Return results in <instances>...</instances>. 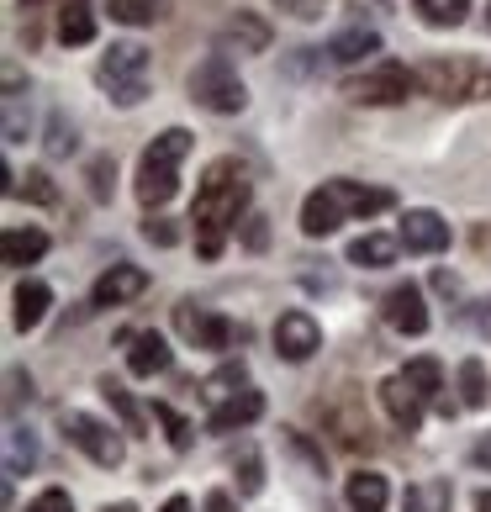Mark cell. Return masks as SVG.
<instances>
[{
  "label": "cell",
  "mask_w": 491,
  "mask_h": 512,
  "mask_svg": "<svg viewBox=\"0 0 491 512\" xmlns=\"http://www.w3.org/2000/svg\"><path fill=\"white\" fill-rule=\"evenodd\" d=\"M243 206H249V175H243V164H238V159H217V164L201 175L196 206H191L201 259H217V254H222V243H228V233L238 227Z\"/></svg>",
  "instance_id": "6da1fadb"
},
{
  "label": "cell",
  "mask_w": 491,
  "mask_h": 512,
  "mask_svg": "<svg viewBox=\"0 0 491 512\" xmlns=\"http://www.w3.org/2000/svg\"><path fill=\"white\" fill-rule=\"evenodd\" d=\"M391 201H396L391 191H365V185H354V180H323L307 201H301V233H307V238H328L333 227H344L349 217L386 212Z\"/></svg>",
  "instance_id": "7a4b0ae2"
},
{
  "label": "cell",
  "mask_w": 491,
  "mask_h": 512,
  "mask_svg": "<svg viewBox=\"0 0 491 512\" xmlns=\"http://www.w3.org/2000/svg\"><path fill=\"white\" fill-rule=\"evenodd\" d=\"M185 154H191V132L185 127H169V132H159L154 143L143 148V159H138V201L154 212V206H164L169 196L180 191V164H185Z\"/></svg>",
  "instance_id": "3957f363"
},
{
  "label": "cell",
  "mask_w": 491,
  "mask_h": 512,
  "mask_svg": "<svg viewBox=\"0 0 491 512\" xmlns=\"http://www.w3.org/2000/svg\"><path fill=\"white\" fill-rule=\"evenodd\" d=\"M418 85L444 106H465V101H486L491 96V64L481 59H423L418 64Z\"/></svg>",
  "instance_id": "277c9868"
},
{
  "label": "cell",
  "mask_w": 491,
  "mask_h": 512,
  "mask_svg": "<svg viewBox=\"0 0 491 512\" xmlns=\"http://www.w3.org/2000/svg\"><path fill=\"white\" fill-rule=\"evenodd\" d=\"M96 85L117 106H138L148 96V48L138 43H111L96 64Z\"/></svg>",
  "instance_id": "5b68a950"
},
{
  "label": "cell",
  "mask_w": 491,
  "mask_h": 512,
  "mask_svg": "<svg viewBox=\"0 0 491 512\" xmlns=\"http://www.w3.org/2000/svg\"><path fill=\"white\" fill-rule=\"evenodd\" d=\"M191 101L217 111V117H228V111H243L249 106V90H243L238 69L228 53H206V59L191 69Z\"/></svg>",
  "instance_id": "8992f818"
},
{
  "label": "cell",
  "mask_w": 491,
  "mask_h": 512,
  "mask_svg": "<svg viewBox=\"0 0 491 512\" xmlns=\"http://www.w3.org/2000/svg\"><path fill=\"white\" fill-rule=\"evenodd\" d=\"M412 85H418V74H407V64L381 59V64H370L365 74H354V80L344 85V96L354 106H396V101H407Z\"/></svg>",
  "instance_id": "52a82bcc"
},
{
  "label": "cell",
  "mask_w": 491,
  "mask_h": 512,
  "mask_svg": "<svg viewBox=\"0 0 491 512\" xmlns=\"http://www.w3.org/2000/svg\"><path fill=\"white\" fill-rule=\"evenodd\" d=\"M59 433H64L74 449H85L96 465H106V470H117L122 454H127L117 433H111L101 417H90V412H59Z\"/></svg>",
  "instance_id": "ba28073f"
},
{
  "label": "cell",
  "mask_w": 491,
  "mask_h": 512,
  "mask_svg": "<svg viewBox=\"0 0 491 512\" xmlns=\"http://www.w3.org/2000/svg\"><path fill=\"white\" fill-rule=\"evenodd\" d=\"M175 328L191 338L196 349H212V354H228V349H233V338H238V328H233L228 317L201 312L196 301H180V307H175Z\"/></svg>",
  "instance_id": "9c48e42d"
},
{
  "label": "cell",
  "mask_w": 491,
  "mask_h": 512,
  "mask_svg": "<svg viewBox=\"0 0 491 512\" xmlns=\"http://www.w3.org/2000/svg\"><path fill=\"white\" fill-rule=\"evenodd\" d=\"M317 417H323V428L338 439V449H370V444H375L365 412L354 407V396H349V386L338 391L333 402H317Z\"/></svg>",
  "instance_id": "30bf717a"
},
{
  "label": "cell",
  "mask_w": 491,
  "mask_h": 512,
  "mask_svg": "<svg viewBox=\"0 0 491 512\" xmlns=\"http://www.w3.org/2000/svg\"><path fill=\"white\" fill-rule=\"evenodd\" d=\"M317 349H323V328H317L307 312H280V322H275V354L291 359V365H301V359H312Z\"/></svg>",
  "instance_id": "8fae6325"
},
{
  "label": "cell",
  "mask_w": 491,
  "mask_h": 512,
  "mask_svg": "<svg viewBox=\"0 0 491 512\" xmlns=\"http://www.w3.org/2000/svg\"><path fill=\"white\" fill-rule=\"evenodd\" d=\"M396 243H402L407 254H439V249H449V222L439 212H407Z\"/></svg>",
  "instance_id": "7c38bea8"
},
{
  "label": "cell",
  "mask_w": 491,
  "mask_h": 512,
  "mask_svg": "<svg viewBox=\"0 0 491 512\" xmlns=\"http://www.w3.org/2000/svg\"><path fill=\"white\" fill-rule=\"evenodd\" d=\"M381 407H386V417L402 433H418L423 428V396L407 386V375H386V381H381Z\"/></svg>",
  "instance_id": "4fadbf2b"
},
{
  "label": "cell",
  "mask_w": 491,
  "mask_h": 512,
  "mask_svg": "<svg viewBox=\"0 0 491 512\" xmlns=\"http://www.w3.org/2000/svg\"><path fill=\"white\" fill-rule=\"evenodd\" d=\"M148 291V275L138 264H111V270L96 280V291H90V307H122V301L143 296Z\"/></svg>",
  "instance_id": "5bb4252c"
},
{
  "label": "cell",
  "mask_w": 491,
  "mask_h": 512,
  "mask_svg": "<svg viewBox=\"0 0 491 512\" xmlns=\"http://www.w3.org/2000/svg\"><path fill=\"white\" fill-rule=\"evenodd\" d=\"M386 322H391L396 333H412V338L428 333V307H423V291L412 286V280L386 291Z\"/></svg>",
  "instance_id": "9a60e30c"
},
{
  "label": "cell",
  "mask_w": 491,
  "mask_h": 512,
  "mask_svg": "<svg viewBox=\"0 0 491 512\" xmlns=\"http://www.w3.org/2000/svg\"><path fill=\"white\" fill-rule=\"evenodd\" d=\"M48 307H53V291L43 286V280H22V286L11 291V322H16L22 333H32L37 322L48 317Z\"/></svg>",
  "instance_id": "2e32d148"
},
{
  "label": "cell",
  "mask_w": 491,
  "mask_h": 512,
  "mask_svg": "<svg viewBox=\"0 0 491 512\" xmlns=\"http://www.w3.org/2000/svg\"><path fill=\"white\" fill-rule=\"evenodd\" d=\"M407 386L423 396V402H433L444 417L455 412V402H449V391H444V370H439V359H407Z\"/></svg>",
  "instance_id": "e0dca14e"
},
{
  "label": "cell",
  "mask_w": 491,
  "mask_h": 512,
  "mask_svg": "<svg viewBox=\"0 0 491 512\" xmlns=\"http://www.w3.org/2000/svg\"><path fill=\"white\" fill-rule=\"evenodd\" d=\"M0 254H6L11 270H27L48 254V233L43 227H6V238H0Z\"/></svg>",
  "instance_id": "ac0fdd59"
},
{
  "label": "cell",
  "mask_w": 491,
  "mask_h": 512,
  "mask_svg": "<svg viewBox=\"0 0 491 512\" xmlns=\"http://www.w3.org/2000/svg\"><path fill=\"white\" fill-rule=\"evenodd\" d=\"M344 497H349V507H354V512H386L391 486H386L381 470H354V476L344 481Z\"/></svg>",
  "instance_id": "d6986e66"
},
{
  "label": "cell",
  "mask_w": 491,
  "mask_h": 512,
  "mask_svg": "<svg viewBox=\"0 0 491 512\" xmlns=\"http://www.w3.org/2000/svg\"><path fill=\"white\" fill-rule=\"evenodd\" d=\"M259 412H264V396H259V391H238L233 402L212 407V417H206V428H212V433H233V428H249Z\"/></svg>",
  "instance_id": "ffe728a7"
},
{
  "label": "cell",
  "mask_w": 491,
  "mask_h": 512,
  "mask_svg": "<svg viewBox=\"0 0 491 512\" xmlns=\"http://www.w3.org/2000/svg\"><path fill=\"white\" fill-rule=\"evenodd\" d=\"M127 370L132 375H164L169 370V344L159 333H132V349H127Z\"/></svg>",
  "instance_id": "44dd1931"
},
{
  "label": "cell",
  "mask_w": 491,
  "mask_h": 512,
  "mask_svg": "<svg viewBox=\"0 0 491 512\" xmlns=\"http://www.w3.org/2000/svg\"><path fill=\"white\" fill-rule=\"evenodd\" d=\"M365 53H381V32H375V27H349V32H338L328 43L333 64H360Z\"/></svg>",
  "instance_id": "7402d4cb"
},
{
  "label": "cell",
  "mask_w": 491,
  "mask_h": 512,
  "mask_svg": "<svg viewBox=\"0 0 491 512\" xmlns=\"http://www.w3.org/2000/svg\"><path fill=\"white\" fill-rule=\"evenodd\" d=\"M455 507V486L449 481H412L402 491V512H449Z\"/></svg>",
  "instance_id": "603a6c76"
},
{
  "label": "cell",
  "mask_w": 491,
  "mask_h": 512,
  "mask_svg": "<svg viewBox=\"0 0 491 512\" xmlns=\"http://www.w3.org/2000/svg\"><path fill=\"white\" fill-rule=\"evenodd\" d=\"M101 396H106V402H111V412H117L122 417V433H132V439H143V407L138 402H132V391L122 386V381H111V375H101Z\"/></svg>",
  "instance_id": "cb8c5ba5"
},
{
  "label": "cell",
  "mask_w": 491,
  "mask_h": 512,
  "mask_svg": "<svg viewBox=\"0 0 491 512\" xmlns=\"http://www.w3.org/2000/svg\"><path fill=\"white\" fill-rule=\"evenodd\" d=\"M222 43H233L243 53H264V48H270V27H264L259 16H249V11H238L233 22L222 27Z\"/></svg>",
  "instance_id": "d4e9b609"
},
{
  "label": "cell",
  "mask_w": 491,
  "mask_h": 512,
  "mask_svg": "<svg viewBox=\"0 0 491 512\" xmlns=\"http://www.w3.org/2000/svg\"><path fill=\"white\" fill-rule=\"evenodd\" d=\"M396 249H402L396 238H386V233H365V238H354V243H349V264H360V270H381V264L396 259Z\"/></svg>",
  "instance_id": "484cf974"
},
{
  "label": "cell",
  "mask_w": 491,
  "mask_h": 512,
  "mask_svg": "<svg viewBox=\"0 0 491 512\" xmlns=\"http://www.w3.org/2000/svg\"><path fill=\"white\" fill-rule=\"evenodd\" d=\"M243 381H249V370H243V359H233V365H222V370H212L201 381V396L212 407H222V402H233V396L243 391Z\"/></svg>",
  "instance_id": "4316f807"
},
{
  "label": "cell",
  "mask_w": 491,
  "mask_h": 512,
  "mask_svg": "<svg viewBox=\"0 0 491 512\" xmlns=\"http://www.w3.org/2000/svg\"><path fill=\"white\" fill-rule=\"evenodd\" d=\"M59 37H64L69 48H80V43H90V37H96V16H90L85 0H74V6L59 11Z\"/></svg>",
  "instance_id": "83f0119b"
},
{
  "label": "cell",
  "mask_w": 491,
  "mask_h": 512,
  "mask_svg": "<svg viewBox=\"0 0 491 512\" xmlns=\"http://www.w3.org/2000/svg\"><path fill=\"white\" fill-rule=\"evenodd\" d=\"M412 11H418L428 27H460L470 0H412Z\"/></svg>",
  "instance_id": "f1b7e54d"
},
{
  "label": "cell",
  "mask_w": 491,
  "mask_h": 512,
  "mask_svg": "<svg viewBox=\"0 0 491 512\" xmlns=\"http://www.w3.org/2000/svg\"><path fill=\"white\" fill-rule=\"evenodd\" d=\"M111 6V16L117 22H127V27H148V22H159V16L169 11L164 0H106Z\"/></svg>",
  "instance_id": "f546056e"
},
{
  "label": "cell",
  "mask_w": 491,
  "mask_h": 512,
  "mask_svg": "<svg viewBox=\"0 0 491 512\" xmlns=\"http://www.w3.org/2000/svg\"><path fill=\"white\" fill-rule=\"evenodd\" d=\"M154 423L169 433V449H180V454H185V449L196 444V428L185 423V417H180L175 407H169V402H154Z\"/></svg>",
  "instance_id": "4dcf8cb0"
},
{
  "label": "cell",
  "mask_w": 491,
  "mask_h": 512,
  "mask_svg": "<svg viewBox=\"0 0 491 512\" xmlns=\"http://www.w3.org/2000/svg\"><path fill=\"white\" fill-rule=\"evenodd\" d=\"M460 402H465V407H486V402H491L486 365H481V359H465V365H460Z\"/></svg>",
  "instance_id": "1f68e13d"
},
{
  "label": "cell",
  "mask_w": 491,
  "mask_h": 512,
  "mask_svg": "<svg viewBox=\"0 0 491 512\" xmlns=\"http://www.w3.org/2000/svg\"><path fill=\"white\" fill-rule=\"evenodd\" d=\"M11 196H27L32 206H53V201H59V191H53V180L43 175V169H27L22 185H11Z\"/></svg>",
  "instance_id": "d6a6232c"
},
{
  "label": "cell",
  "mask_w": 491,
  "mask_h": 512,
  "mask_svg": "<svg viewBox=\"0 0 491 512\" xmlns=\"http://www.w3.org/2000/svg\"><path fill=\"white\" fill-rule=\"evenodd\" d=\"M6 444H11V460H6V481H11V476H22V470L37 460V449H32V439H27L22 428H11V433H6Z\"/></svg>",
  "instance_id": "836d02e7"
},
{
  "label": "cell",
  "mask_w": 491,
  "mask_h": 512,
  "mask_svg": "<svg viewBox=\"0 0 491 512\" xmlns=\"http://www.w3.org/2000/svg\"><path fill=\"white\" fill-rule=\"evenodd\" d=\"M111 180H117V164H111L106 154L90 159V196H96V201H111Z\"/></svg>",
  "instance_id": "e575fe53"
},
{
  "label": "cell",
  "mask_w": 491,
  "mask_h": 512,
  "mask_svg": "<svg viewBox=\"0 0 491 512\" xmlns=\"http://www.w3.org/2000/svg\"><path fill=\"white\" fill-rule=\"evenodd\" d=\"M143 238L159 243V249H175V243H180V227L169 222V217H148V222H143Z\"/></svg>",
  "instance_id": "d590c367"
},
{
  "label": "cell",
  "mask_w": 491,
  "mask_h": 512,
  "mask_svg": "<svg viewBox=\"0 0 491 512\" xmlns=\"http://www.w3.org/2000/svg\"><path fill=\"white\" fill-rule=\"evenodd\" d=\"M238 486L249 491V497H254V491H264V465H259V454H254V449H243V465H238Z\"/></svg>",
  "instance_id": "8d00e7d4"
},
{
  "label": "cell",
  "mask_w": 491,
  "mask_h": 512,
  "mask_svg": "<svg viewBox=\"0 0 491 512\" xmlns=\"http://www.w3.org/2000/svg\"><path fill=\"white\" fill-rule=\"evenodd\" d=\"M27 512H74V502H69V491L48 486V491H37V497L27 502Z\"/></svg>",
  "instance_id": "74e56055"
},
{
  "label": "cell",
  "mask_w": 491,
  "mask_h": 512,
  "mask_svg": "<svg viewBox=\"0 0 491 512\" xmlns=\"http://www.w3.org/2000/svg\"><path fill=\"white\" fill-rule=\"evenodd\" d=\"M280 433H286V444H291V449L301 454V460H307V465L317 470V476H323V449H312V444H307V439H301V433H296V428H280Z\"/></svg>",
  "instance_id": "f35d334b"
},
{
  "label": "cell",
  "mask_w": 491,
  "mask_h": 512,
  "mask_svg": "<svg viewBox=\"0 0 491 512\" xmlns=\"http://www.w3.org/2000/svg\"><path fill=\"white\" fill-rule=\"evenodd\" d=\"M74 148V127L64 122V117H53V127H48V154H69Z\"/></svg>",
  "instance_id": "ab89813d"
},
{
  "label": "cell",
  "mask_w": 491,
  "mask_h": 512,
  "mask_svg": "<svg viewBox=\"0 0 491 512\" xmlns=\"http://www.w3.org/2000/svg\"><path fill=\"white\" fill-rule=\"evenodd\" d=\"M6 386H11V391H6V412H16V407H22V396H32V381H27L22 370H11Z\"/></svg>",
  "instance_id": "60d3db41"
},
{
  "label": "cell",
  "mask_w": 491,
  "mask_h": 512,
  "mask_svg": "<svg viewBox=\"0 0 491 512\" xmlns=\"http://www.w3.org/2000/svg\"><path fill=\"white\" fill-rule=\"evenodd\" d=\"M201 512H238V502L228 497V491H212V497L201 502Z\"/></svg>",
  "instance_id": "b9f144b4"
},
{
  "label": "cell",
  "mask_w": 491,
  "mask_h": 512,
  "mask_svg": "<svg viewBox=\"0 0 491 512\" xmlns=\"http://www.w3.org/2000/svg\"><path fill=\"white\" fill-rule=\"evenodd\" d=\"M470 460H476V465H486V470H491V439H481L476 449H470Z\"/></svg>",
  "instance_id": "7bdbcfd3"
},
{
  "label": "cell",
  "mask_w": 491,
  "mask_h": 512,
  "mask_svg": "<svg viewBox=\"0 0 491 512\" xmlns=\"http://www.w3.org/2000/svg\"><path fill=\"white\" fill-rule=\"evenodd\" d=\"M249 249H264V217L249 222Z\"/></svg>",
  "instance_id": "ee69618b"
},
{
  "label": "cell",
  "mask_w": 491,
  "mask_h": 512,
  "mask_svg": "<svg viewBox=\"0 0 491 512\" xmlns=\"http://www.w3.org/2000/svg\"><path fill=\"white\" fill-rule=\"evenodd\" d=\"M476 328L491 333V301H476Z\"/></svg>",
  "instance_id": "f6af8a7d"
},
{
  "label": "cell",
  "mask_w": 491,
  "mask_h": 512,
  "mask_svg": "<svg viewBox=\"0 0 491 512\" xmlns=\"http://www.w3.org/2000/svg\"><path fill=\"white\" fill-rule=\"evenodd\" d=\"M159 512H191V502H185V497H169V502H164Z\"/></svg>",
  "instance_id": "bcb514c9"
},
{
  "label": "cell",
  "mask_w": 491,
  "mask_h": 512,
  "mask_svg": "<svg viewBox=\"0 0 491 512\" xmlns=\"http://www.w3.org/2000/svg\"><path fill=\"white\" fill-rule=\"evenodd\" d=\"M101 512H138V507H132V502H111V507H101Z\"/></svg>",
  "instance_id": "7dc6e473"
},
{
  "label": "cell",
  "mask_w": 491,
  "mask_h": 512,
  "mask_svg": "<svg viewBox=\"0 0 491 512\" xmlns=\"http://www.w3.org/2000/svg\"><path fill=\"white\" fill-rule=\"evenodd\" d=\"M476 512H491V491H481V497H476Z\"/></svg>",
  "instance_id": "c3c4849f"
},
{
  "label": "cell",
  "mask_w": 491,
  "mask_h": 512,
  "mask_svg": "<svg viewBox=\"0 0 491 512\" xmlns=\"http://www.w3.org/2000/svg\"><path fill=\"white\" fill-rule=\"evenodd\" d=\"M22 6H43V0H22ZM64 6H74V0H59V11H64Z\"/></svg>",
  "instance_id": "681fc988"
},
{
  "label": "cell",
  "mask_w": 491,
  "mask_h": 512,
  "mask_svg": "<svg viewBox=\"0 0 491 512\" xmlns=\"http://www.w3.org/2000/svg\"><path fill=\"white\" fill-rule=\"evenodd\" d=\"M486 27H491V6H486Z\"/></svg>",
  "instance_id": "f907efd6"
}]
</instances>
